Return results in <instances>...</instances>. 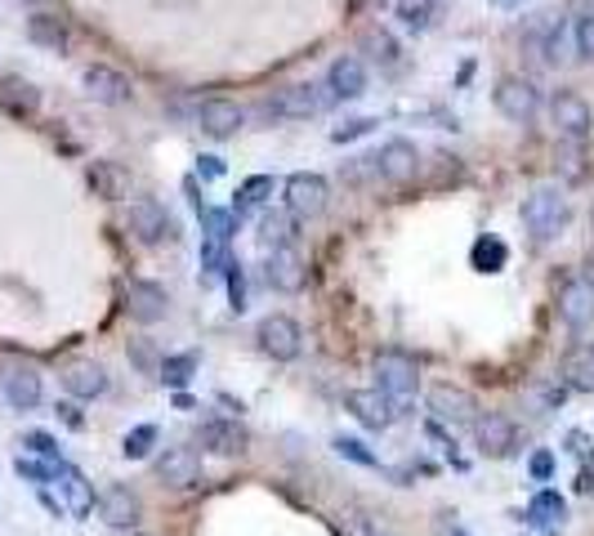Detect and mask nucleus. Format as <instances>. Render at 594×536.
Here are the masks:
<instances>
[{"mask_svg":"<svg viewBox=\"0 0 594 536\" xmlns=\"http://www.w3.org/2000/svg\"><path fill=\"white\" fill-rule=\"evenodd\" d=\"M335 108V99H331V90H326V81L318 85V81H300V85H286V90H277L273 99H260L256 104V112H260V121H309V117H322V112H331Z\"/></svg>","mask_w":594,"mask_h":536,"instance_id":"obj_1","label":"nucleus"},{"mask_svg":"<svg viewBox=\"0 0 594 536\" xmlns=\"http://www.w3.org/2000/svg\"><path fill=\"white\" fill-rule=\"evenodd\" d=\"M519 219H523V228H527V237L536 241V247H550L572 219V202H568L563 188H532L523 198Z\"/></svg>","mask_w":594,"mask_h":536,"instance_id":"obj_2","label":"nucleus"},{"mask_svg":"<svg viewBox=\"0 0 594 536\" xmlns=\"http://www.w3.org/2000/svg\"><path fill=\"white\" fill-rule=\"evenodd\" d=\"M371 380H376L380 394H389L393 403H399V412L407 416L416 389H420V367H416V358L403 354V349H380V354L371 358Z\"/></svg>","mask_w":594,"mask_h":536,"instance_id":"obj_3","label":"nucleus"},{"mask_svg":"<svg viewBox=\"0 0 594 536\" xmlns=\"http://www.w3.org/2000/svg\"><path fill=\"white\" fill-rule=\"evenodd\" d=\"M425 407H429L433 420L452 425V429H474V420H478V398L470 394L465 384H456V380H438V384H429Z\"/></svg>","mask_w":594,"mask_h":536,"instance_id":"obj_4","label":"nucleus"},{"mask_svg":"<svg viewBox=\"0 0 594 536\" xmlns=\"http://www.w3.org/2000/svg\"><path fill=\"white\" fill-rule=\"evenodd\" d=\"M256 345L273 362H295V358H300V349H305V331H300V322H295L290 313H269L256 326Z\"/></svg>","mask_w":594,"mask_h":536,"instance_id":"obj_5","label":"nucleus"},{"mask_svg":"<svg viewBox=\"0 0 594 536\" xmlns=\"http://www.w3.org/2000/svg\"><path fill=\"white\" fill-rule=\"evenodd\" d=\"M282 198H286V211L305 224V219L326 215V206H331V183H326L322 175H313V170H295V175L282 183Z\"/></svg>","mask_w":594,"mask_h":536,"instance_id":"obj_6","label":"nucleus"},{"mask_svg":"<svg viewBox=\"0 0 594 536\" xmlns=\"http://www.w3.org/2000/svg\"><path fill=\"white\" fill-rule=\"evenodd\" d=\"M491 104L510 126H532L540 117V90L527 76H501L497 90H491Z\"/></svg>","mask_w":594,"mask_h":536,"instance_id":"obj_7","label":"nucleus"},{"mask_svg":"<svg viewBox=\"0 0 594 536\" xmlns=\"http://www.w3.org/2000/svg\"><path fill=\"white\" fill-rule=\"evenodd\" d=\"M197 448L211 452V456H224V461H237L251 452V429L233 416H211L197 425Z\"/></svg>","mask_w":594,"mask_h":536,"instance_id":"obj_8","label":"nucleus"},{"mask_svg":"<svg viewBox=\"0 0 594 536\" xmlns=\"http://www.w3.org/2000/svg\"><path fill=\"white\" fill-rule=\"evenodd\" d=\"M474 448H478V456H487V461H510V456H519V448H523V433H519V425H514L510 416L487 412V416L474 420Z\"/></svg>","mask_w":594,"mask_h":536,"instance_id":"obj_9","label":"nucleus"},{"mask_svg":"<svg viewBox=\"0 0 594 536\" xmlns=\"http://www.w3.org/2000/svg\"><path fill=\"white\" fill-rule=\"evenodd\" d=\"M555 313L568 331H590L594 326V282L581 273V277H563L559 290H555Z\"/></svg>","mask_w":594,"mask_h":536,"instance_id":"obj_10","label":"nucleus"},{"mask_svg":"<svg viewBox=\"0 0 594 536\" xmlns=\"http://www.w3.org/2000/svg\"><path fill=\"white\" fill-rule=\"evenodd\" d=\"M0 394H5V403L14 412H36L45 398V380L32 362L10 358V362H0Z\"/></svg>","mask_w":594,"mask_h":536,"instance_id":"obj_11","label":"nucleus"},{"mask_svg":"<svg viewBox=\"0 0 594 536\" xmlns=\"http://www.w3.org/2000/svg\"><path fill=\"white\" fill-rule=\"evenodd\" d=\"M153 474H157L162 487H170V492H192V487H202V478H206L202 452L197 448H166L153 461Z\"/></svg>","mask_w":594,"mask_h":536,"instance_id":"obj_12","label":"nucleus"},{"mask_svg":"<svg viewBox=\"0 0 594 536\" xmlns=\"http://www.w3.org/2000/svg\"><path fill=\"white\" fill-rule=\"evenodd\" d=\"M126 313H130V322H139V326L166 322V313H170L166 286L153 282V277H130V282H126Z\"/></svg>","mask_w":594,"mask_h":536,"instance_id":"obj_13","label":"nucleus"},{"mask_svg":"<svg viewBox=\"0 0 594 536\" xmlns=\"http://www.w3.org/2000/svg\"><path fill=\"white\" fill-rule=\"evenodd\" d=\"M344 412H349L363 429H389L393 420H399L403 412H399V403H393L389 394H380V389L371 384V389H344Z\"/></svg>","mask_w":594,"mask_h":536,"instance_id":"obj_14","label":"nucleus"},{"mask_svg":"<svg viewBox=\"0 0 594 536\" xmlns=\"http://www.w3.org/2000/svg\"><path fill=\"white\" fill-rule=\"evenodd\" d=\"M264 282L269 290H277V296H300V290L309 286V264L305 255L295 247H277L264 255Z\"/></svg>","mask_w":594,"mask_h":536,"instance_id":"obj_15","label":"nucleus"},{"mask_svg":"<svg viewBox=\"0 0 594 536\" xmlns=\"http://www.w3.org/2000/svg\"><path fill=\"white\" fill-rule=\"evenodd\" d=\"M550 121H555L559 139L581 143V139H590V130H594V108L585 104V94H577V90H555Z\"/></svg>","mask_w":594,"mask_h":536,"instance_id":"obj_16","label":"nucleus"},{"mask_svg":"<svg viewBox=\"0 0 594 536\" xmlns=\"http://www.w3.org/2000/svg\"><path fill=\"white\" fill-rule=\"evenodd\" d=\"M130 233L143 241V247H166V241H175V237H179V224L166 215V206H162V202L139 198V202L130 206Z\"/></svg>","mask_w":594,"mask_h":536,"instance_id":"obj_17","label":"nucleus"},{"mask_svg":"<svg viewBox=\"0 0 594 536\" xmlns=\"http://www.w3.org/2000/svg\"><path fill=\"white\" fill-rule=\"evenodd\" d=\"M81 85H85L90 99H94V104H104V108H121V104H130V99H134L130 76H126V72H117V68H108V63H90V68L81 72Z\"/></svg>","mask_w":594,"mask_h":536,"instance_id":"obj_18","label":"nucleus"},{"mask_svg":"<svg viewBox=\"0 0 594 536\" xmlns=\"http://www.w3.org/2000/svg\"><path fill=\"white\" fill-rule=\"evenodd\" d=\"M376 175L384 183H412L420 175V148L412 139H384L376 153Z\"/></svg>","mask_w":594,"mask_h":536,"instance_id":"obj_19","label":"nucleus"},{"mask_svg":"<svg viewBox=\"0 0 594 536\" xmlns=\"http://www.w3.org/2000/svg\"><path fill=\"white\" fill-rule=\"evenodd\" d=\"M27 40L40 45L45 55H72V27H68V19L55 14V10H32V19H27Z\"/></svg>","mask_w":594,"mask_h":536,"instance_id":"obj_20","label":"nucleus"},{"mask_svg":"<svg viewBox=\"0 0 594 536\" xmlns=\"http://www.w3.org/2000/svg\"><path fill=\"white\" fill-rule=\"evenodd\" d=\"M59 380H63V389H68V398H76V403H94V398H104V394H108V371L98 367L94 358H76V362H68Z\"/></svg>","mask_w":594,"mask_h":536,"instance_id":"obj_21","label":"nucleus"},{"mask_svg":"<svg viewBox=\"0 0 594 536\" xmlns=\"http://www.w3.org/2000/svg\"><path fill=\"white\" fill-rule=\"evenodd\" d=\"M98 519H104L108 527L130 532V527H139V519H143V501L134 497V487L112 483V487H104V497H98Z\"/></svg>","mask_w":594,"mask_h":536,"instance_id":"obj_22","label":"nucleus"},{"mask_svg":"<svg viewBox=\"0 0 594 536\" xmlns=\"http://www.w3.org/2000/svg\"><path fill=\"white\" fill-rule=\"evenodd\" d=\"M326 90L335 104H349V99H363L367 94V63L358 55H340L331 68H326Z\"/></svg>","mask_w":594,"mask_h":536,"instance_id":"obj_23","label":"nucleus"},{"mask_svg":"<svg viewBox=\"0 0 594 536\" xmlns=\"http://www.w3.org/2000/svg\"><path fill=\"white\" fill-rule=\"evenodd\" d=\"M197 126H202L211 139H233L246 126V108L233 99H202L197 104Z\"/></svg>","mask_w":594,"mask_h":536,"instance_id":"obj_24","label":"nucleus"},{"mask_svg":"<svg viewBox=\"0 0 594 536\" xmlns=\"http://www.w3.org/2000/svg\"><path fill=\"white\" fill-rule=\"evenodd\" d=\"M527 523L540 536H559L568 527V501L555 492V487H540V492L527 501Z\"/></svg>","mask_w":594,"mask_h":536,"instance_id":"obj_25","label":"nucleus"},{"mask_svg":"<svg viewBox=\"0 0 594 536\" xmlns=\"http://www.w3.org/2000/svg\"><path fill=\"white\" fill-rule=\"evenodd\" d=\"M85 183H90V192L98 202H121L130 192V170L121 162H94L85 170Z\"/></svg>","mask_w":594,"mask_h":536,"instance_id":"obj_26","label":"nucleus"},{"mask_svg":"<svg viewBox=\"0 0 594 536\" xmlns=\"http://www.w3.org/2000/svg\"><path fill=\"white\" fill-rule=\"evenodd\" d=\"M559 380L568 384V394H594V345H577L563 354Z\"/></svg>","mask_w":594,"mask_h":536,"instance_id":"obj_27","label":"nucleus"},{"mask_svg":"<svg viewBox=\"0 0 594 536\" xmlns=\"http://www.w3.org/2000/svg\"><path fill=\"white\" fill-rule=\"evenodd\" d=\"M0 108L10 117H36L40 112V90L27 76H0Z\"/></svg>","mask_w":594,"mask_h":536,"instance_id":"obj_28","label":"nucleus"},{"mask_svg":"<svg viewBox=\"0 0 594 536\" xmlns=\"http://www.w3.org/2000/svg\"><path fill=\"white\" fill-rule=\"evenodd\" d=\"M300 241V219H295L286 206L282 211H264L260 215V247L277 251V247H295Z\"/></svg>","mask_w":594,"mask_h":536,"instance_id":"obj_29","label":"nucleus"},{"mask_svg":"<svg viewBox=\"0 0 594 536\" xmlns=\"http://www.w3.org/2000/svg\"><path fill=\"white\" fill-rule=\"evenodd\" d=\"M358 45H363V55H367L380 72H399V68H403V50H399V40H393L389 27H367Z\"/></svg>","mask_w":594,"mask_h":536,"instance_id":"obj_30","label":"nucleus"},{"mask_svg":"<svg viewBox=\"0 0 594 536\" xmlns=\"http://www.w3.org/2000/svg\"><path fill=\"white\" fill-rule=\"evenodd\" d=\"M273 188H277V179L273 175H251V179H241L237 183V198H233V215L241 219V215H251V211H260L269 198H273Z\"/></svg>","mask_w":594,"mask_h":536,"instance_id":"obj_31","label":"nucleus"},{"mask_svg":"<svg viewBox=\"0 0 594 536\" xmlns=\"http://www.w3.org/2000/svg\"><path fill=\"white\" fill-rule=\"evenodd\" d=\"M59 478H63V492H68V510H72L76 519H90V514H94V487H90V478H85L81 469H72L68 461H63Z\"/></svg>","mask_w":594,"mask_h":536,"instance_id":"obj_32","label":"nucleus"},{"mask_svg":"<svg viewBox=\"0 0 594 536\" xmlns=\"http://www.w3.org/2000/svg\"><path fill=\"white\" fill-rule=\"evenodd\" d=\"M197 367H202V354H192V349H183V354H166V358H162V367H157V380H162L166 389H188V384H192V376H197Z\"/></svg>","mask_w":594,"mask_h":536,"instance_id":"obj_33","label":"nucleus"},{"mask_svg":"<svg viewBox=\"0 0 594 536\" xmlns=\"http://www.w3.org/2000/svg\"><path fill=\"white\" fill-rule=\"evenodd\" d=\"M470 264H474V273H501L506 264H510V247L501 237H478L474 241V251H470Z\"/></svg>","mask_w":594,"mask_h":536,"instance_id":"obj_34","label":"nucleus"},{"mask_svg":"<svg viewBox=\"0 0 594 536\" xmlns=\"http://www.w3.org/2000/svg\"><path fill=\"white\" fill-rule=\"evenodd\" d=\"M393 14H399V23L407 32H429L433 19H438V0H399L393 5Z\"/></svg>","mask_w":594,"mask_h":536,"instance_id":"obj_35","label":"nucleus"},{"mask_svg":"<svg viewBox=\"0 0 594 536\" xmlns=\"http://www.w3.org/2000/svg\"><path fill=\"white\" fill-rule=\"evenodd\" d=\"M157 438H162L157 425H134V429L121 438V456H126V461H143L147 452L157 448Z\"/></svg>","mask_w":594,"mask_h":536,"instance_id":"obj_36","label":"nucleus"},{"mask_svg":"<svg viewBox=\"0 0 594 536\" xmlns=\"http://www.w3.org/2000/svg\"><path fill=\"white\" fill-rule=\"evenodd\" d=\"M331 448H335V456H340V461H354V465H363V469H380V456L363 443V438L340 433V438H331Z\"/></svg>","mask_w":594,"mask_h":536,"instance_id":"obj_37","label":"nucleus"},{"mask_svg":"<svg viewBox=\"0 0 594 536\" xmlns=\"http://www.w3.org/2000/svg\"><path fill=\"white\" fill-rule=\"evenodd\" d=\"M237 224H241V219H237L233 211H215V206H206V211H202V228H206V237L224 241V247H228V241H233Z\"/></svg>","mask_w":594,"mask_h":536,"instance_id":"obj_38","label":"nucleus"},{"mask_svg":"<svg viewBox=\"0 0 594 536\" xmlns=\"http://www.w3.org/2000/svg\"><path fill=\"white\" fill-rule=\"evenodd\" d=\"M126 358H130V367L143 371V376H157V367H162V354L153 349V340H130Z\"/></svg>","mask_w":594,"mask_h":536,"instance_id":"obj_39","label":"nucleus"},{"mask_svg":"<svg viewBox=\"0 0 594 536\" xmlns=\"http://www.w3.org/2000/svg\"><path fill=\"white\" fill-rule=\"evenodd\" d=\"M224 282H228V309L233 313H241L246 309V273H241V264L228 255V264H224Z\"/></svg>","mask_w":594,"mask_h":536,"instance_id":"obj_40","label":"nucleus"},{"mask_svg":"<svg viewBox=\"0 0 594 536\" xmlns=\"http://www.w3.org/2000/svg\"><path fill=\"white\" fill-rule=\"evenodd\" d=\"M555 465H559V461H555L550 448H536V452L527 456V474H532L536 483H550V478H555Z\"/></svg>","mask_w":594,"mask_h":536,"instance_id":"obj_41","label":"nucleus"},{"mask_svg":"<svg viewBox=\"0 0 594 536\" xmlns=\"http://www.w3.org/2000/svg\"><path fill=\"white\" fill-rule=\"evenodd\" d=\"M371 130H376L371 117H354V121H344V126L331 130V143H354V139H363V134H371Z\"/></svg>","mask_w":594,"mask_h":536,"instance_id":"obj_42","label":"nucleus"},{"mask_svg":"<svg viewBox=\"0 0 594 536\" xmlns=\"http://www.w3.org/2000/svg\"><path fill=\"white\" fill-rule=\"evenodd\" d=\"M577 55H581V63H594V14L577 19Z\"/></svg>","mask_w":594,"mask_h":536,"instance_id":"obj_43","label":"nucleus"},{"mask_svg":"<svg viewBox=\"0 0 594 536\" xmlns=\"http://www.w3.org/2000/svg\"><path fill=\"white\" fill-rule=\"evenodd\" d=\"M563 448H568L577 461H594V433H585V429H568V433H563Z\"/></svg>","mask_w":594,"mask_h":536,"instance_id":"obj_44","label":"nucleus"},{"mask_svg":"<svg viewBox=\"0 0 594 536\" xmlns=\"http://www.w3.org/2000/svg\"><path fill=\"white\" fill-rule=\"evenodd\" d=\"M23 443L40 456V461H63V452H59V443H55V438H49V433H40V429H32L27 438H23Z\"/></svg>","mask_w":594,"mask_h":536,"instance_id":"obj_45","label":"nucleus"},{"mask_svg":"<svg viewBox=\"0 0 594 536\" xmlns=\"http://www.w3.org/2000/svg\"><path fill=\"white\" fill-rule=\"evenodd\" d=\"M568 403V384L563 380H550L546 389H540V407H546V412H559Z\"/></svg>","mask_w":594,"mask_h":536,"instance_id":"obj_46","label":"nucleus"},{"mask_svg":"<svg viewBox=\"0 0 594 536\" xmlns=\"http://www.w3.org/2000/svg\"><path fill=\"white\" fill-rule=\"evenodd\" d=\"M55 416H59V420H63L68 429H76V433L85 429V412H81V403H76V398H68V403H59V407H55Z\"/></svg>","mask_w":594,"mask_h":536,"instance_id":"obj_47","label":"nucleus"},{"mask_svg":"<svg viewBox=\"0 0 594 536\" xmlns=\"http://www.w3.org/2000/svg\"><path fill=\"white\" fill-rule=\"evenodd\" d=\"M197 175H202V179H219L224 175V157H215V153L197 157Z\"/></svg>","mask_w":594,"mask_h":536,"instance_id":"obj_48","label":"nucleus"},{"mask_svg":"<svg viewBox=\"0 0 594 536\" xmlns=\"http://www.w3.org/2000/svg\"><path fill=\"white\" fill-rule=\"evenodd\" d=\"M577 492H581V497H590V492H594V469H590V461H585V469L577 474Z\"/></svg>","mask_w":594,"mask_h":536,"instance_id":"obj_49","label":"nucleus"},{"mask_svg":"<svg viewBox=\"0 0 594 536\" xmlns=\"http://www.w3.org/2000/svg\"><path fill=\"white\" fill-rule=\"evenodd\" d=\"M568 5H572L577 19H581V14H594V0H568Z\"/></svg>","mask_w":594,"mask_h":536,"instance_id":"obj_50","label":"nucleus"},{"mask_svg":"<svg viewBox=\"0 0 594 536\" xmlns=\"http://www.w3.org/2000/svg\"><path fill=\"white\" fill-rule=\"evenodd\" d=\"M175 407H179V412H192V398L183 394V389H175Z\"/></svg>","mask_w":594,"mask_h":536,"instance_id":"obj_51","label":"nucleus"},{"mask_svg":"<svg viewBox=\"0 0 594 536\" xmlns=\"http://www.w3.org/2000/svg\"><path fill=\"white\" fill-rule=\"evenodd\" d=\"M23 5H32V10H49V5H59V0H23Z\"/></svg>","mask_w":594,"mask_h":536,"instance_id":"obj_52","label":"nucleus"},{"mask_svg":"<svg viewBox=\"0 0 594 536\" xmlns=\"http://www.w3.org/2000/svg\"><path fill=\"white\" fill-rule=\"evenodd\" d=\"M497 5H506V10H519V5H532V0H497Z\"/></svg>","mask_w":594,"mask_h":536,"instance_id":"obj_53","label":"nucleus"},{"mask_svg":"<svg viewBox=\"0 0 594 536\" xmlns=\"http://www.w3.org/2000/svg\"><path fill=\"white\" fill-rule=\"evenodd\" d=\"M130 536H147V532H130Z\"/></svg>","mask_w":594,"mask_h":536,"instance_id":"obj_54","label":"nucleus"},{"mask_svg":"<svg viewBox=\"0 0 594 536\" xmlns=\"http://www.w3.org/2000/svg\"><path fill=\"white\" fill-rule=\"evenodd\" d=\"M371 536H389V532H371Z\"/></svg>","mask_w":594,"mask_h":536,"instance_id":"obj_55","label":"nucleus"},{"mask_svg":"<svg viewBox=\"0 0 594 536\" xmlns=\"http://www.w3.org/2000/svg\"><path fill=\"white\" fill-rule=\"evenodd\" d=\"M456 536H470V532H456Z\"/></svg>","mask_w":594,"mask_h":536,"instance_id":"obj_56","label":"nucleus"}]
</instances>
